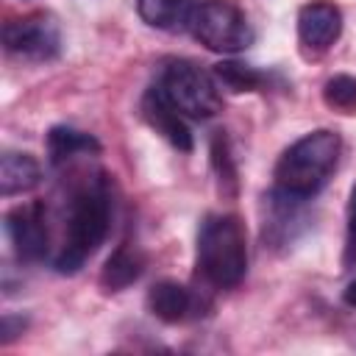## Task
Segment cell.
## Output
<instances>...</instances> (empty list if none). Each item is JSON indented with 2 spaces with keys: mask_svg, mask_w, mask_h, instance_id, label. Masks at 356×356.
<instances>
[{
  "mask_svg": "<svg viewBox=\"0 0 356 356\" xmlns=\"http://www.w3.org/2000/svg\"><path fill=\"white\" fill-rule=\"evenodd\" d=\"M114 214L111 181L106 172H81L70 181L61 209V242L53 256L56 273H78L106 242Z\"/></svg>",
  "mask_w": 356,
  "mask_h": 356,
  "instance_id": "6da1fadb",
  "label": "cell"
},
{
  "mask_svg": "<svg viewBox=\"0 0 356 356\" xmlns=\"http://www.w3.org/2000/svg\"><path fill=\"white\" fill-rule=\"evenodd\" d=\"M211 167H214V175H217V184H220V192L222 195H236V164H234V156H231V142L225 136V131H214L211 136Z\"/></svg>",
  "mask_w": 356,
  "mask_h": 356,
  "instance_id": "e0dca14e",
  "label": "cell"
},
{
  "mask_svg": "<svg viewBox=\"0 0 356 356\" xmlns=\"http://www.w3.org/2000/svg\"><path fill=\"white\" fill-rule=\"evenodd\" d=\"M211 75L228 92H261L270 83V78L261 70H256V67H250L245 61H234V58L214 64V72Z\"/></svg>",
  "mask_w": 356,
  "mask_h": 356,
  "instance_id": "2e32d148",
  "label": "cell"
},
{
  "mask_svg": "<svg viewBox=\"0 0 356 356\" xmlns=\"http://www.w3.org/2000/svg\"><path fill=\"white\" fill-rule=\"evenodd\" d=\"M147 309L161 323H186L206 317L211 312V300L197 289H189L178 281H156L147 289Z\"/></svg>",
  "mask_w": 356,
  "mask_h": 356,
  "instance_id": "ba28073f",
  "label": "cell"
},
{
  "mask_svg": "<svg viewBox=\"0 0 356 356\" xmlns=\"http://www.w3.org/2000/svg\"><path fill=\"white\" fill-rule=\"evenodd\" d=\"M342 300H345V306H350V309H356V278L342 289Z\"/></svg>",
  "mask_w": 356,
  "mask_h": 356,
  "instance_id": "44dd1931",
  "label": "cell"
},
{
  "mask_svg": "<svg viewBox=\"0 0 356 356\" xmlns=\"http://www.w3.org/2000/svg\"><path fill=\"white\" fill-rule=\"evenodd\" d=\"M22 328H25V317L22 314H3V337H0V342L8 345L14 337L22 334Z\"/></svg>",
  "mask_w": 356,
  "mask_h": 356,
  "instance_id": "ffe728a7",
  "label": "cell"
},
{
  "mask_svg": "<svg viewBox=\"0 0 356 356\" xmlns=\"http://www.w3.org/2000/svg\"><path fill=\"white\" fill-rule=\"evenodd\" d=\"M3 47L19 61H53L61 53V25L50 11H31L3 25Z\"/></svg>",
  "mask_w": 356,
  "mask_h": 356,
  "instance_id": "8992f818",
  "label": "cell"
},
{
  "mask_svg": "<svg viewBox=\"0 0 356 356\" xmlns=\"http://www.w3.org/2000/svg\"><path fill=\"white\" fill-rule=\"evenodd\" d=\"M342 156V139L337 131L317 128L295 139L275 164V186L278 192L312 200L334 175Z\"/></svg>",
  "mask_w": 356,
  "mask_h": 356,
  "instance_id": "3957f363",
  "label": "cell"
},
{
  "mask_svg": "<svg viewBox=\"0 0 356 356\" xmlns=\"http://www.w3.org/2000/svg\"><path fill=\"white\" fill-rule=\"evenodd\" d=\"M342 267H356V184L350 186L348 211H345V248H342Z\"/></svg>",
  "mask_w": 356,
  "mask_h": 356,
  "instance_id": "d6986e66",
  "label": "cell"
},
{
  "mask_svg": "<svg viewBox=\"0 0 356 356\" xmlns=\"http://www.w3.org/2000/svg\"><path fill=\"white\" fill-rule=\"evenodd\" d=\"M342 36V11L328 0H312L298 11V42L306 56H323Z\"/></svg>",
  "mask_w": 356,
  "mask_h": 356,
  "instance_id": "9c48e42d",
  "label": "cell"
},
{
  "mask_svg": "<svg viewBox=\"0 0 356 356\" xmlns=\"http://www.w3.org/2000/svg\"><path fill=\"white\" fill-rule=\"evenodd\" d=\"M323 103L339 114H356V75L339 72L323 83Z\"/></svg>",
  "mask_w": 356,
  "mask_h": 356,
  "instance_id": "ac0fdd59",
  "label": "cell"
},
{
  "mask_svg": "<svg viewBox=\"0 0 356 356\" xmlns=\"http://www.w3.org/2000/svg\"><path fill=\"white\" fill-rule=\"evenodd\" d=\"M97 153H100V142L86 131H78L70 125H56L47 131V161L56 170H64L78 159L97 156Z\"/></svg>",
  "mask_w": 356,
  "mask_h": 356,
  "instance_id": "8fae6325",
  "label": "cell"
},
{
  "mask_svg": "<svg viewBox=\"0 0 356 356\" xmlns=\"http://www.w3.org/2000/svg\"><path fill=\"white\" fill-rule=\"evenodd\" d=\"M189 33L214 53H242L253 44L256 33L248 22V14L234 0H203L192 8L186 22Z\"/></svg>",
  "mask_w": 356,
  "mask_h": 356,
  "instance_id": "5b68a950",
  "label": "cell"
},
{
  "mask_svg": "<svg viewBox=\"0 0 356 356\" xmlns=\"http://www.w3.org/2000/svg\"><path fill=\"white\" fill-rule=\"evenodd\" d=\"M6 234L14 245L19 261H39L50 253V211L44 200H31L14 206L6 220Z\"/></svg>",
  "mask_w": 356,
  "mask_h": 356,
  "instance_id": "52a82bcc",
  "label": "cell"
},
{
  "mask_svg": "<svg viewBox=\"0 0 356 356\" xmlns=\"http://www.w3.org/2000/svg\"><path fill=\"white\" fill-rule=\"evenodd\" d=\"M195 267L211 289H234L248 273V228L236 214H206L197 228Z\"/></svg>",
  "mask_w": 356,
  "mask_h": 356,
  "instance_id": "7a4b0ae2",
  "label": "cell"
},
{
  "mask_svg": "<svg viewBox=\"0 0 356 356\" xmlns=\"http://www.w3.org/2000/svg\"><path fill=\"white\" fill-rule=\"evenodd\" d=\"M303 203L306 200H298V197H289L278 189L270 192V214L264 220V239L275 242V245H289L298 234V222H303Z\"/></svg>",
  "mask_w": 356,
  "mask_h": 356,
  "instance_id": "7c38bea8",
  "label": "cell"
},
{
  "mask_svg": "<svg viewBox=\"0 0 356 356\" xmlns=\"http://www.w3.org/2000/svg\"><path fill=\"white\" fill-rule=\"evenodd\" d=\"M156 89L178 114L189 120H209L222 108L217 81L186 58H170L159 72Z\"/></svg>",
  "mask_w": 356,
  "mask_h": 356,
  "instance_id": "277c9868",
  "label": "cell"
},
{
  "mask_svg": "<svg viewBox=\"0 0 356 356\" xmlns=\"http://www.w3.org/2000/svg\"><path fill=\"white\" fill-rule=\"evenodd\" d=\"M42 181V167L31 153L6 150L0 156V192L3 197L22 195Z\"/></svg>",
  "mask_w": 356,
  "mask_h": 356,
  "instance_id": "5bb4252c",
  "label": "cell"
},
{
  "mask_svg": "<svg viewBox=\"0 0 356 356\" xmlns=\"http://www.w3.org/2000/svg\"><path fill=\"white\" fill-rule=\"evenodd\" d=\"M147 259L136 245H120L103 264L100 270V286L106 292H120L125 286H131L134 281H139V275L145 273Z\"/></svg>",
  "mask_w": 356,
  "mask_h": 356,
  "instance_id": "4fadbf2b",
  "label": "cell"
},
{
  "mask_svg": "<svg viewBox=\"0 0 356 356\" xmlns=\"http://www.w3.org/2000/svg\"><path fill=\"white\" fill-rule=\"evenodd\" d=\"M142 117H145V122H147L159 136H164L175 150L189 153V150L195 147L192 131H189V125L184 122V114H178L156 86H150V89L145 92V97H142Z\"/></svg>",
  "mask_w": 356,
  "mask_h": 356,
  "instance_id": "30bf717a",
  "label": "cell"
},
{
  "mask_svg": "<svg viewBox=\"0 0 356 356\" xmlns=\"http://www.w3.org/2000/svg\"><path fill=\"white\" fill-rule=\"evenodd\" d=\"M192 8H195L192 0H136V14L142 17V22L159 31L186 28Z\"/></svg>",
  "mask_w": 356,
  "mask_h": 356,
  "instance_id": "9a60e30c",
  "label": "cell"
}]
</instances>
